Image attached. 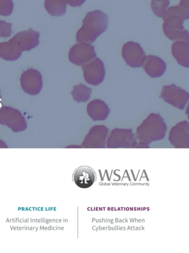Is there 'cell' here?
I'll list each match as a JSON object with an SVG mask.
<instances>
[{"label": "cell", "instance_id": "obj_8", "mask_svg": "<svg viewBox=\"0 0 189 253\" xmlns=\"http://www.w3.org/2000/svg\"><path fill=\"white\" fill-rule=\"evenodd\" d=\"M189 125L186 121L181 122L171 129L170 141L177 146H184L188 142Z\"/></svg>", "mask_w": 189, "mask_h": 253}, {"label": "cell", "instance_id": "obj_11", "mask_svg": "<svg viewBox=\"0 0 189 253\" xmlns=\"http://www.w3.org/2000/svg\"><path fill=\"white\" fill-rule=\"evenodd\" d=\"M96 56L92 48H85L70 54V60L74 65L82 66L92 60Z\"/></svg>", "mask_w": 189, "mask_h": 253}, {"label": "cell", "instance_id": "obj_3", "mask_svg": "<svg viewBox=\"0 0 189 253\" xmlns=\"http://www.w3.org/2000/svg\"><path fill=\"white\" fill-rule=\"evenodd\" d=\"M189 93L174 84L165 86L160 98L167 103L181 110L184 109L189 100Z\"/></svg>", "mask_w": 189, "mask_h": 253}, {"label": "cell", "instance_id": "obj_5", "mask_svg": "<svg viewBox=\"0 0 189 253\" xmlns=\"http://www.w3.org/2000/svg\"><path fill=\"white\" fill-rule=\"evenodd\" d=\"M122 56L127 64L134 68L142 67L146 57L140 45L132 42L128 43L123 46Z\"/></svg>", "mask_w": 189, "mask_h": 253}, {"label": "cell", "instance_id": "obj_10", "mask_svg": "<svg viewBox=\"0 0 189 253\" xmlns=\"http://www.w3.org/2000/svg\"><path fill=\"white\" fill-rule=\"evenodd\" d=\"M7 124L16 132L25 131L27 128V123L22 113L17 109H8L6 114Z\"/></svg>", "mask_w": 189, "mask_h": 253}, {"label": "cell", "instance_id": "obj_2", "mask_svg": "<svg viewBox=\"0 0 189 253\" xmlns=\"http://www.w3.org/2000/svg\"><path fill=\"white\" fill-rule=\"evenodd\" d=\"M43 77L37 70L30 69L21 75V86L23 91L30 96L39 95L43 88Z\"/></svg>", "mask_w": 189, "mask_h": 253}, {"label": "cell", "instance_id": "obj_14", "mask_svg": "<svg viewBox=\"0 0 189 253\" xmlns=\"http://www.w3.org/2000/svg\"><path fill=\"white\" fill-rule=\"evenodd\" d=\"M108 131L109 129L105 126H94L86 137V141L89 143H102L106 138Z\"/></svg>", "mask_w": 189, "mask_h": 253}, {"label": "cell", "instance_id": "obj_1", "mask_svg": "<svg viewBox=\"0 0 189 253\" xmlns=\"http://www.w3.org/2000/svg\"><path fill=\"white\" fill-rule=\"evenodd\" d=\"M167 126L163 118L158 114L152 113L137 129V136L143 142L163 139Z\"/></svg>", "mask_w": 189, "mask_h": 253}, {"label": "cell", "instance_id": "obj_7", "mask_svg": "<svg viewBox=\"0 0 189 253\" xmlns=\"http://www.w3.org/2000/svg\"><path fill=\"white\" fill-rule=\"evenodd\" d=\"M73 179L76 185L82 188L91 187L96 179V174L90 167L82 166L74 172Z\"/></svg>", "mask_w": 189, "mask_h": 253}, {"label": "cell", "instance_id": "obj_12", "mask_svg": "<svg viewBox=\"0 0 189 253\" xmlns=\"http://www.w3.org/2000/svg\"><path fill=\"white\" fill-rule=\"evenodd\" d=\"M135 140L132 129H115L111 133L109 139L111 144H128Z\"/></svg>", "mask_w": 189, "mask_h": 253}, {"label": "cell", "instance_id": "obj_6", "mask_svg": "<svg viewBox=\"0 0 189 253\" xmlns=\"http://www.w3.org/2000/svg\"><path fill=\"white\" fill-rule=\"evenodd\" d=\"M146 73L152 78H158L165 74V63L160 57L153 55L146 56L142 66Z\"/></svg>", "mask_w": 189, "mask_h": 253}, {"label": "cell", "instance_id": "obj_4", "mask_svg": "<svg viewBox=\"0 0 189 253\" xmlns=\"http://www.w3.org/2000/svg\"><path fill=\"white\" fill-rule=\"evenodd\" d=\"M86 82L93 86H97L104 80L105 71L104 63L99 58H95L82 66Z\"/></svg>", "mask_w": 189, "mask_h": 253}, {"label": "cell", "instance_id": "obj_13", "mask_svg": "<svg viewBox=\"0 0 189 253\" xmlns=\"http://www.w3.org/2000/svg\"><path fill=\"white\" fill-rule=\"evenodd\" d=\"M172 53L179 64L185 68H189L188 45L184 43H177L172 47Z\"/></svg>", "mask_w": 189, "mask_h": 253}, {"label": "cell", "instance_id": "obj_15", "mask_svg": "<svg viewBox=\"0 0 189 253\" xmlns=\"http://www.w3.org/2000/svg\"><path fill=\"white\" fill-rule=\"evenodd\" d=\"M92 93L91 88L80 84L73 87L71 95L73 100L77 102H85L89 100Z\"/></svg>", "mask_w": 189, "mask_h": 253}, {"label": "cell", "instance_id": "obj_9", "mask_svg": "<svg viewBox=\"0 0 189 253\" xmlns=\"http://www.w3.org/2000/svg\"><path fill=\"white\" fill-rule=\"evenodd\" d=\"M87 112L94 121H103L108 117L110 109L105 102L97 99L88 104Z\"/></svg>", "mask_w": 189, "mask_h": 253}]
</instances>
